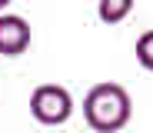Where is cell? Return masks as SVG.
<instances>
[{
	"label": "cell",
	"mask_w": 153,
	"mask_h": 133,
	"mask_svg": "<svg viewBox=\"0 0 153 133\" xmlns=\"http://www.w3.org/2000/svg\"><path fill=\"white\" fill-rule=\"evenodd\" d=\"M133 13V4L130 0H100V7H97V17L103 20V23H120Z\"/></svg>",
	"instance_id": "4"
},
{
	"label": "cell",
	"mask_w": 153,
	"mask_h": 133,
	"mask_svg": "<svg viewBox=\"0 0 153 133\" xmlns=\"http://www.w3.org/2000/svg\"><path fill=\"white\" fill-rule=\"evenodd\" d=\"M133 117V100L120 83H97L83 97V120L97 133H117L130 123Z\"/></svg>",
	"instance_id": "1"
},
{
	"label": "cell",
	"mask_w": 153,
	"mask_h": 133,
	"mask_svg": "<svg viewBox=\"0 0 153 133\" xmlns=\"http://www.w3.org/2000/svg\"><path fill=\"white\" fill-rule=\"evenodd\" d=\"M30 113L43 126H63L73 117V97L60 83H40L30 93Z\"/></svg>",
	"instance_id": "2"
},
{
	"label": "cell",
	"mask_w": 153,
	"mask_h": 133,
	"mask_svg": "<svg viewBox=\"0 0 153 133\" xmlns=\"http://www.w3.org/2000/svg\"><path fill=\"white\" fill-rule=\"evenodd\" d=\"M133 53H137V63H140L143 70H150V73H153V30H143V33L137 37Z\"/></svg>",
	"instance_id": "5"
},
{
	"label": "cell",
	"mask_w": 153,
	"mask_h": 133,
	"mask_svg": "<svg viewBox=\"0 0 153 133\" xmlns=\"http://www.w3.org/2000/svg\"><path fill=\"white\" fill-rule=\"evenodd\" d=\"M30 23L20 13H0V57H20L30 47Z\"/></svg>",
	"instance_id": "3"
}]
</instances>
